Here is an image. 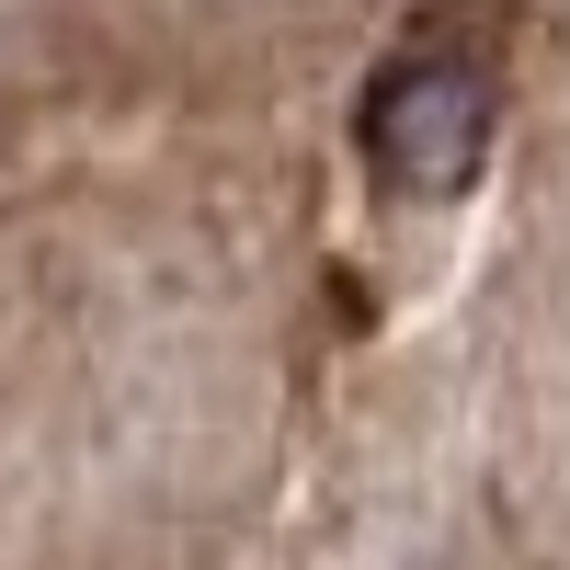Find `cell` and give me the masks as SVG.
<instances>
[{
    "mask_svg": "<svg viewBox=\"0 0 570 570\" xmlns=\"http://www.w3.org/2000/svg\"><path fill=\"white\" fill-rule=\"evenodd\" d=\"M491 126H502V12L491 0L411 12V35L365 69V104H354V149L376 171V195L456 206L491 160Z\"/></svg>",
    "mask_w": 570,
    "mask_h": 570,
    "instance_id": "obj_1",
    "label": "cell"
}]
</instances>
